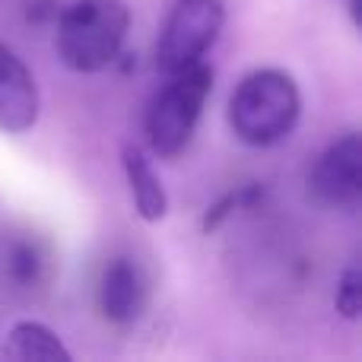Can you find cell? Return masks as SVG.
<instances>
[{
    "label": "cell",
    "instance_id": "1",
    "mask_svg": "<svg viewBox=\"0 0 362 362\" xmlns=\"http://www.w3.org/2000/svg\"><path fill=\"white\" fill-rule=\"evenodd\" d=\"M302 95L286 70L264 67L248 74L229 95L226 121L245 146H274L296 131Z\"/></svg>",
    "mask_w": 362,
    "mask_h": 362
},
{
    "label": "cell",
    "instance_id": "2",
    "mask_svg": "<svg viewBox=\"0 0 362 362\" xmlns=\"http://www.w3.org/2000/svg\"><path fill=\"white\" fill-rule=\"evenodd\" d=\"M131 29L124 0H74L57 16L54 48L74 74H99L118 61Z\"/></svg>",
    "mask_w": 362,
    "mask_h": 362
},
{
    "label": "cell",
    "instance_id": "3",
    "mask_svg": "<svg viewBox=\"0 0 362 362\" xmlns=\"http://www.w3.org/2000/svg\"><path fill=\"white\" fill-rule=\"evenodd\" d=\"M213 93V67L204 61L169 74L146 112V144L159 159H175L191 144L204 105Z\"/></svg>",
    "mask_w": 362,
    "mask_h": 362
},
{
    "label": "cell",
    "instance_id": "4",
    "mask_svg": "<svg viewBox=\"0 0 362 362\" xmlns=\"http://www.w3.org/2000/svg\"><path fill=\"white\" fill-rule=\"evenodd\" d=\"M226 23L223 0H175L156 48V67L165 76L204 61Z\"/></svg>",
    "mask_w": 362,
    "mask_h": 362
},
{
    "label": "cell",
    "instance_id": "5",
    "mask_svg": "<svg viewBox=\"0 0 362 362\" xmlns=\"http://www.w3.org/2000/svg\"><path fill=\"white\" fill-rule=\"evenodd\" d=\"M308 194L315 204L346 210L362 197V137L356 131L340 134L325 146L308 169Z\"/></svg>",
    "mask_w": 362,
    "mask_h": 362
},
{
    "label": "cell",
    "instance_id": "6",
    "mask_svg": "<svg viewBox=\"0 0 362 362\" xmlns=\"http://www.w3.org/2000/svg\"><path fill=\"white\" fill-rule=\"evenodd\" d=\"M38 86L32 70L23 57L0 42V131L4 134H25L38 121Z\"/></svg>",
    "mask_w": 362,
    "mask_h": 362
},
{
    "label": "cell",
    "instance_id": "7",
    "mask_svg": "<svg viewBox=\"0 0 362 362\" xmlns=\"http://www.w3.org/2000/svg\"><path fill=\"white\" fill-rule=\"evenodd\" d=\"M146 280L144 270L131 261V257H115L105 264L99 280V312L105 321L118 327H127L144 315L146 308Z\"/></svg>",
    "mask_w": 362,
    "mask_h": 362
},
{
    "label": "cell",
    "instance_id": "8",
    "mask_svg": "<svg viewBox=\"0 0 362 362\" xmlns=\"http://www.w3.org/2000/svg\"><path fill=\"white\" fill-rule=\"evenodd\" d=\"M121 165H124V175H127V185H131V197L137 204V213L146 223H159L169 213V194H165L163 178L156 175V169L144 156V150L134 144H124Z\"/></svg>",
    "mask_w": 362,
    "mask_h": 362
},
{
    "label": "cell",
    "instance_id": "9",
    "mask_svg": "<svg viewBox=\"0 0 362 362\" xmlns=\"http://www.w3.org/2000/svg\"><path fill=\"white\" fill-rule=\"evenodd\" d=\"M0 359L10 362H70V350L61 344L51 327L42 321H16L6 331V340L0 346Z\"/></svg>",
    "mask_w": 362,
    "mask_h": 362
},
{
    "label": "cell",
    "instance_id": "10",
    "mask_svg": "<svg viewBox=\"0 0 362 362\" xmlns=\"http://www.w3.org/2000/svg\"><path fill=\"white\" fill-rule=\"evenodd\" d=\"M48 267L51 257L38 238H16L6 251V270H10V280L19 289H35L38 283H45Z\"/></svg>",
    "mask_w": 362,
    "mask_h": 362
},
{
    "label": "cell",
    "instance_id": "11",
    "mask_svg": "<svg viewBox=\"0 0 362 362\" xmlns=\"http://www.w3.org/2000/svg\"><path fill=\"white\" fill-rule=\"evenodd\" d=\"M334 308H337L346 321L359 318V312H362V270H359V264H350V267L344 270V276L337 280Z\"/></svg>",
    "mask_w": 362,
    "mask_h": 362
}]
</instances>
